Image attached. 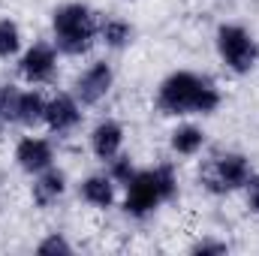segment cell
Wrapping results in <instances>:
<instances>
[{
	"label": "cell",
	"mask_w": 259,
	"mask_h": 256,
	"mask_svg": "<svg viewBox=\"0 0 259 256\" xmlns=\"http://www.w3.org/2000/svg\"><path fill=\"white\" fill-rule=\"evenodd\" d=\"M223 103L220 88L190 69L169 72L157 88V109L169 118H187V115H214Z\"/></svg>",
	"instance_id": "6da1fadb"
},
{
	"label": "cell",
	"mask_w": 259,
	"mask_h": 256,
	"mask_svg": "<svg viewBox=\"0 0 259 256\" xmlns=\"http://www.w3.org/2000/svg\"><path fill=\"white\" fill-rule=\"evenodd\" d=\"M124 211L136 220L151 217L160 205L172 202L178 196V175L169 163H160L154 169H142L130 178V184L124 187Z\"/></svg>",
	"instance_id": "7a4b0ae2"
},
{
	"label": "cell",
	"mask_w": 259,
	"mask_h": 256,
	"mask_svg": "<svg viewBox=\"0 0 259 256\" xmlns=\"http://www.w3.org/2000/svg\"><path fill=\"white\" fill-rule=\"evenodd\" d=\"M52 36L61 55H88L100 39V18L88 3H64L52 12Z\"/></svg>",
	"instance_id": "3957f363"
},
{
	"label": "cell",
	"mask_w": 259,
	"mask_h": 256,
	"mask_svg": "<svg viewBox=\"0 0 259 256\" xmlns=\"http://www.w3.org/2000/svg\"><path fill=\"white\" fill-rule=\"evenodd\" d=\"M253 175V166L244 154L238 151H226V154H217L211 160L202 163L199 169V181L202 187L214 196H226V193L244 190V184L250 181Z\"/></svg>",
	"instance_id": "277c9868"
},
{
	"label": "cell",
	"mask_w": 259,
	"mask_h": 256,
	"mask_svg": "<svg viewBox=\"0 0 259 256\" xmlns=\"http://www.w3.org/2000/svg\"><path fill=\"white\" fill-rule=\"evenodd\" d=\"M217 55L223 66L235 75H247L253 66L259 64V46L253 39V33L241 24H220L217 36H214Z\"/></svg>",
	"instance_id": "5b68a950"
},
{
	"label": "cell",
	"mask_w": 259,
	"mask_h": 256,
	"mask_svg": "<svg viewBox=\"0 0 259 256\" xmlns=\"http://www.w3.org/2000/svg\"><path fill=\"white\" fill-rule=\"evenodd\" d=\"M112 84H115V69L106 61H94L84 72H78V78L72 84V94L81 106H97L109 97Z\"/></svg>",
	"instance_id": "8992f818"
},
{
	"label": "cell",
	"mask_w": 259,
	"mask_h": 256,
	"mask_svg": "<svg viewBox=\"0 0 259 256\" xmlns=\"http://www.w3.org/2000/svg\"><path fill=\"white\" fill-rule=\"evenodd\" d=\"M18 72L27 84H49L58 72V49L49 42H33L18 58Z\"/></svg>",
	"instance_id": "52a82bcc"
},
{
	"label": "cell",
	"mask_w": 259,
	"mask_h": 256,
	"mask_svg": "<svg viewBox=\"0 0 259 256\" xmlns=\"http://www.w3.org/2000/svg\"><path fill=\"white\" fill-rule=\"evenodd\" d=\"M15 163L21 172L27 175H39L46 172L49 166H55V148L49 139L42 136H24L18 145H15Z\"/></svg>",
	"instance_id": "ba28073f"
},
{
	"label": "cell",
	"mask_w": 259,
	"mask_h": 256,
	"mask_svg": "<svg viewBox=\"0 0 259 256\" xmlns=\"http://www.w3.org/2000/svg\"><path fill=\"white\" fill-rule=\"evenodd\" d=\"M81 124V103L75 100V94H55L52 100H46V127L58 136L72 133Z\"/></svg>",
	"instance_id": "9c48e42d"
},
{
	"label": "cell",
	"mask_w": 259,
	"mask_h": 256,
	"mask_svg": "<svg viewBox=\"0 0 259 256\" xmlns=\"http://www.w3.org/2000/svg\"><path fill=\"white\" fill-rule=\"evenodd\" d=\"M6 121L9 124H21V127L46 124V97L39 91H15Z\"/></svg>",
	"instance_id": "30bf717a"
},
{
	"label": "cell",
	"mask_w": 259,
	"mask_h": 256,
	"mask_svg": "<svg viewBox=\"0 0 259 256\" xmlns=\"http://www.w3.org/2000/svg\"><path fill=\"white\" fill-rule=\"evenodd\" d=\"M121 148H124V127L118 121L106 118V121H100L91 130V151H94L97 160L109 163V160H115L121 154Z\"/></svg>",
	"instance_id": "8fae6325"
},
{
	"label": "cell",
	"mask_w": 259,
	"mask_h": 256,
	"mask_svg": "<svg viewBox=\"0 0 259 256\" xmlns=\"http://www.w3.org/2000/svg\"><path fill=\"white\" fill-rule=\"evenodd\" d=\"M64 193H66V175L61 169L49 166L46 172L33 175L30 196H33V205H36V208H52V205H58Z\"/></svg>",
	"instance_id": "7c38bea8"
},
{
	"label": "cell",
	"mask_w": 259,
	"mask_h": 256,
	"mask_svg": "<svg viewBox=\"0 0 259 256\" xmlns=\"http://www.w3.org/2000/svg\"><path fill=\"white\" fill-rule=\"evenodd\" d=\"M115 190H118V184L109 178V172L88 175V178L78 184V196H81L91 208H100V211H106V208L115 205Z\"/></svg>",
	"instance_id": "4fadbf2b"
},
{
	"label": "cell",
	"mask_w": 259,
	"mask_h": 256,
	"mask_svg": "<svg viewBox=\"0 0 259 256\" xmlns=\"http://www.w3.org/2000/svg\"><path fill=\"white\" fill-rule=\"evenodd\" d=\"M133 36H136V30H133V24L127 18L109 15V18L100 21V42L112 52H124L127 46H133Z\"/></svg>",
	"instance_id": "5bb4252c"
},
{
	"label": "cell",
	"mask_w": 259,
	"mask_h": 256,
	"mask_svg": "<svg viewBox=\"0 0 259 256\" xmlns=\"http://www.w3.org/2000/svg\"><path fill=\"white\" fill-rule=\"evenodd\" d=\"M169 145L178 157H196L205 148V130L196 124H178L169 133Z\"/></svg>",
	"instance_id": "9a60e30c"
},
{
	"label": "cell",
	"mask_w": 259,
	"mask_h": 256,
	"mask_svg": "<svg viewBox=\"0 0 259 256\" xmlns=\"http://www.w3.org/2000/svg\"><path fill=\"white\" fill-rule=\"evenodd\" d=\"M21 52V27L12 18H0V61H9Z\"/></svg>",
	"instance_id": "2e32d148"
},
{
	"label": "cell",
	"mask_w": 259,
	"mask_h": 256,
	"mask_svg": "<svg viewBox=\"0 0 259 256\" xmlns=\"http://www.w3.org/2000/svg\"><path fill=\"white\" fill-rule=\"evenodd\" d=\"M136 172H139V169L133 166V160H130L127 154H118L115 160H109V178H112L118 187H127L130 178H133Z\"/></svg>",
	"instance_id": "e0dca14e"
},
{
	"label": "cell",
	"mask_w": 259,
	"mask_h": 256,
	"mask_svg": "<svg viewBox=\"0 0 259 256\" xmlns=\"http://www.w3.org/2000/svg\"><path fill=\"white\" fill-rule=\"evenodd\" d=\"M36 253L39 256H66V253H72V244L66 241L64 232H49V235L36 244Z\"/></svg>",
	"instance_id": "ac0fdd59"
},
{
	"label": "cell",
	"mask_w": 259,
	"mask_h": 256,
	"mask_svg": "<svg viewBox=\"0 0 259 256\" xmlns=\"http://www.w3.org/2000/svg\"><path fill=\"white\" fill-rule=\"evenodd\" d=\"M190 253L193 256H226L229 253V244L217 241V238H199L196 244H190Z\"/></svg>",
	"instance_id": "d6986e66"
},
{
	"label": "cell",
	"mask_w": 259,
	"mask_h": 256,
	"mask_svg": "<svg viewBox=\"0 0 259 256\" xmlns=\"http://www.w3.org/2000/svg\"><path fill=\"white\" fill-rule=\"evenodd\" d=\"M244 199H247V211L259 217V175H250V181L244 184Z\"/></svg>",
	"instance_id": "ffe728a7"
},
{
	"label": "cell",
	"mask_w": 259,
	"mask_h": 256,
	"mask_svg": "<svg viewBox=\"0 0 259 256\" xmlns=\"http://www.w3.org/2000/svg\"><path fill=\"white\" fill-rule=\"evenodd\" d=\"M12 94H15V88H12V84H0V121H6V115H9Z\"/></svg>",
	"instance_id": "44dd1931"
}]
</instances>
